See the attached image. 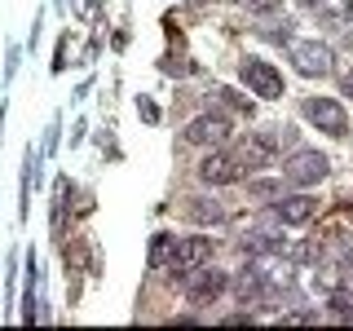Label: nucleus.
Listing matches in <instances>:
<instances>
[{
    "label": "nucleus",
    "mask_w": 353,
    "mask_h": 331,
    "mask_svg": "<svg viewBox=\"0 0 353 331\" xmlns=\"http://www.w3.org/2000/svg\"><path fill=\"white\" fill-rule=\"evenodd\" d=\"M208 257H212V239L190 234V239H176L172 248H168V261H163V270H168L172 279H190L199 265H208Z\"/></svg>",
    "instance_id": "f257e3e1"
},
{
    "label": "nucleus",
    "mask_w": 353,
    "mask_h": 331,
    "mask_svg": "<svg viewBox=\"0 0 353 331\" xmlns=\"http://www.w3.org/2000/svg\"><path fill=\"white\" fill-rule=\"evenodd\" d=\"M239 75H243V84H248V93L265 97V102L283 97V71H279V66H270L265 58H243Z\"/></svg>",
    "instance_id": "f03ea898"
},
{
    "label": "nucleus",
    "mask_w": 353,
    "mask_h": 331,
    "mask_svg": "<svg viewBox=\"0 0 353 331\" xmlns=\"http://www.w3.org/2000/svg\"><path fill=\"white\" fill-rule=\"evenodd\" d=\"M327 172H331V159H327L323 150H296L292 159L283 163V177L292 185H318Z\"/></svg>",
    "instance_id": "7ed1b4c3"
},
{
    "label": "nucleus",
    "mask_w": 353,
    "mask_h": 331,
    "mask_svg": "<svg viewBox=\"0 0 353 331\" xmlns=\"http://www.w3.org/2000/svg\"><path fill=\"white\" fill-rule=\"evenodd\" d=\"M292 66L301 75H309V80H323V75H331V49L318 40H292Z\"/></svg>",
    "instance_id": "20e7f679"
},
{
    "label": "nucleus",
    "mask_w": 353,
    "mask_h": 331,
    "mask_svg": "<svg viewBox=\"0 0 353 331\" xmlns=\"http://www.w3.org/2000/svg\"><path fill=\"white\" fill-rule=\"evenodd\" d=\"M305 119H314V124L323 128L327 137H345V132H349L345 106L331 102V97H309V102H305Z\"/></svg>",
    "instance_id": "39448f33"
},
{
    "label": "nucleus",
    "mask_w": 353,
    "mask_h": 331,
    "mask_svg": "<svg viewBox=\"0 0 353 331\" xmlns=\"http://www.w3.org/2000/svg\"><path fill=\"white\" fill-rule=\"evenodd\" d=\"M199 177H203L208 185H230L243 177V163L234 159V150H208L203 159H199Z\"/></svg>",
    "instance_id": "423d86ee"
},
{
    "label": "nucleus",
    "mask_w": 353,
    "mask_h": 331,
    "mask_svg": "<svg viewBox=\"0 0 353 331\" xmlns=\"http://www.w3.org/2000/svg\"><path fill=\"white\" fill-rule=\"evenodd\" d=\"M181 137H185V146H221L230 137V119L225 115H194Z\"/></svg>",
    "instance_id": "0eeeda50"
},
{
    "label": "nucleus",
    "mask_w": 353,
    "mask_h": 331,
    "mask_svg": "<svg viewBox=\"0 0 353 331\" xmlns=\"http://www.w3.org/2000/svg\"><path fill=\"white\" fill-rule=\"evenodd\" d=\"M234 159L243 163V172H261L274 163V137H265V132H252V137H243L234 146Z\"/></svg>",
    "instance_id": "6e6552de"
},
{
    "label": "nucleus",
    "mask_w": 353,
    "mask_h": 331,
    "mask_svg": "<svg viewBox=\"0 0 353 331\" xmlns=\"http://www.w3.org/2000/svg\"><path fill=\"white\" fill-rule=\"evenodd\" d=\"M225 287H230L225 270H203V265H199L190 274V283H185V296H190V305H208V301H216Z\"/></svg>",
    "instance_id": "1a4fd4ad"
},
{
    "label": "nucleus",
    "mask_w": 353,
    "mask_h": 331,
    "mask_svg": "<svg viewBox=\"0 0 353 331\" xmlns=\"http://www.w3.org/2000/svg\"><path fill=\"white\" fill-rule=\"evenodd\" d=\"M279 221H287V225H305V221H314L318 212V199H309V194H292V199H279Z\"/></svg>",
    "instance_id": "9d476101"
},
{
    "label": "nucleus",
    "mask_w": 353,
    "mask_h": 331,
    "mask_svg": "<svg viewBox=\"0 0 353 331\" xmlns=\"http://www.w3.org/2000/svg\"><path fill=\"white\" fill-rule=\"evenodd\" d=\"M314 287L327 292V296L345 292V287H349V270H340V265H323V270H314Z\"/></svg>",
    "instance_id": "9b49d317"
},
{
    "label": "nucleus",
    "mask_w": 353,
    "mask_h": 331,
    "mask_svg": "<svg viewBox=\"0 0 353 331\" xmlns=\"http://www.w3.org/2000/svg\"><path fill=\"white\" fill-rule=\"evenodd\" d=\"M327 252H331V257H340V261H353V239L345 234V230H331Z\"/></svg>",
    "instance_id": "f8f14e48"
},
{
    "label": "nucleus",
    "mask_w": 353,
    "mask_h": 331,
    "mask_svg": "<svg viewBox=\"0 0 353 331\" xmlns=\"http://www.w3.org/2000/svg\"><path fill=\"white\" fill-rule=\"evenodd\" d=\"M168 248H172L168 234H154V243H150V265H154V270H163V261H168Z\"/></svg>",
    "instance_id": "ddd939ff"
},
{
    "label": "nucleus",
    "mask_w": 353,
    "mask_h": 331,
    "mask_svg": "<svg viewBox=\"0 0 353 331\" xmlns=\"http://www.w3.org/2000/svg\"><path fill=\"white\" fill-rule=\"evenodd\" d=\"M212 93H216V102H225L230 110H239V115H252V106L243 102V97H234V88H212Z\"/></svg>",
    "instance_id": "4468645a"
},
{
    "label": "nucleus",
    "mask_w": 353,
    "mask_h": 331,
    "mask_svg": "<svg viewBox=\"0 0 353 331\" xmlns=\"http://www.w3.org/2000/svg\"><path fill=\"white\" fill-rule=\"evenodd\" d=\"M185 212H190L194 221H221V208L216 203H190Z\"/></svg>",
    "instance_id": "2eb2a0df"
},
{
    "label": "nucleus",
    "mask_w": 353,
    "mask_h": 331,
    "mask_svg": "<svg viewBox=\"0 0 353 331\" xmlns=\"http://www.w3.org/2000/svg\"><path fill=\"white\" fill-rule=\"evenodd\" d=\"M239 5H248V9H256V14H274V9L283 5V0H239Z\"/></svg>",
    "instance_id": "dca6fc26"
},
{
    "label": "nucleus",
    "mask_w": 353,
    "mask_h": 331,
    "mask_svg": "<svg viewBox=\"0 0 353 331\" xmlns=\"http://www.w3.org/2000/svg\"><path fill=\"white\" fill-rule=\"evenodd\" d=\"M283 185L279 181H252V194H279Z\"/></svg>",
    "instance_id": "f3484780"
},
{
    "label": "nucleus",
    "mask_w": 353,
    "mask_h": 331,
    "mask_svg": "<svg viewBox=\"0 0 353 331\" xmlns=\"http://www.w3.org/2000/svg\"><path fill=\"white\" fill-rule=\"evenodd\" d=\"M137 110H141V115H146V119H159V106H154V102H146V97H141V102H137Z\"/></svg>",
    "instance_id": "a211bd4d"
},
{
    "label": "nucleus",
    "mask_w": 353,
    "mask_h": 331,
    "mask_svg": "<svg viewBox=\"0 0 353 331\" xmlns=\"http://www.w3.org/2000/svg\"><path fill=\"white\" fill-rule=\"evenodd\" d=\"M340 88H345V93H349V97H353V71H349V75H345V84H340Z\"/></svg>",
    "instance_id": "6ab92c4d"
},
{
    "label": "nucleus",
    "mask_w": 353,
    "mask_h": 331,
    "mask_svg": "<svg viewBox=\"0 0 353 331\" xmlns=\"http://www.w3.org/2000/svg\"><path fill=\"white\" fill-rule=\"evenodd\" d=\"M345 18H349V22H353V0H349V5H345Z\"/></svg>",
    "instance_id": "aec40b11"
},
{
    "label": "nucleus",
    "mask_w": 353,
    "mask_h": 331,
    "mask_svg": "<svg viewBox=\"0 0 353 331\" xmlns=\"http://www.w3.org/2000/svg\"><path fill=\"white\" fill-rule=\"evenodd\" d=\"M301 5H309V9H314V5H323V0H301Z\"/></svg>",
    "instance_id": "412c9836"
}]
</instances>
